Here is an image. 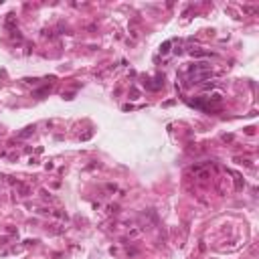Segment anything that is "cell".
<instances>
[{
	"instance_id": "1",
	"label": "cell",
	"mask_w": 259,
	"mask_h": 259,
	"mask_svg": "<svg viewBox=\"0 0 259 259\" xmlns=\"http://www.w3.org/2000/svg\"><path fill=\"white\" fill-rule=\"evenodd\" d=\"M233 176H235V186H237V188H243V180H241V176H239V174H233Z\"/></svg>"
},
{
	"instance_id": "2",
	"label": "cell",
	"mask_w": 259,
	"mask_h": 259,
	"mask_svg": "<svg viewBox=\"0 0 259 259\" xmlns=\"http://www.w3.org/2000/svg\"><path fill=\"white\" fill-rule=\"evenodd\" d=\"M168 47H170V43H164V47L160 49V53H168Z\"/></svg>"
}]
</instances>
